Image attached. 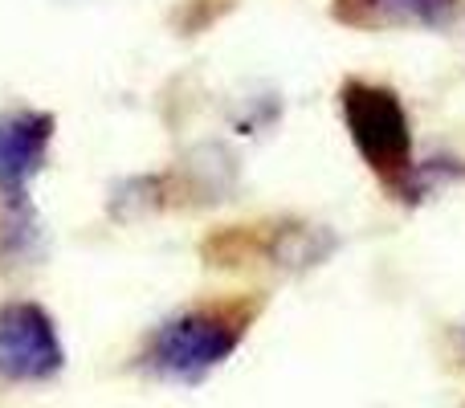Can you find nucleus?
<instances>
[{
    "label": "nucleus",
    "instance_id": "obj_1",
    "mask_svg": "<svg viewBox=\"0 0 465 408\" xmlns=\"http://www.w3.org/2000/svg\"><path fill=\"white\" fill-rule=\"evenodd\" d=\"M257 314H262V298H217V303L188 306L152 331L139 360L163 380L196 384L245 343Z\"/></svg>",
    "mask_w": 465,
    "mask_h": 408
},
{
    "label": "nucleus",
    "instance_id": "obj_2",
    "mask_svg": "<svg viewBox=\"0 0 465 408\" xmlns=\"http://www.w3.org/2000/svg\"><path fill=\"white\" fill-rule=\"evenodd\" d=\"M339 111H343V123L351 131V144L363 155V164L388 188L401 184L412 168V131L401 95L380 86V82L351 78L339 90Z\"/></svg>",
    "mask_w": 465,
    "mask_h": 408
},
{
    "label": "nucleus",
    "instance_id": "obj_3",
    "mask_svg": "<svg viewBox=\"0 0 465 408\" xmlns=\"http://www.w3.org/2000/svg\"><path fill=\"white\" fill-rule=\"evenodd\" d=\"M65 368V347L45 306H0V380L5 384H45Z\"/></svg>",
    "mask_w": 465,
    "mask_h": 408
},
{
    "label": "nucleus",
    "instance_id": "obj_4",
    "mask_svg": "<svg viewBox=\"0 0 465 408\" xmlns=\"http://www.w3.org/2000/svg\"><path fill=\"white\" fill-rule=\"evenodd\" d=\"M49 139H54V114L45 111L0 114V196L5 201L25 196V184L45 164Z\"/></svg>",
    "mask_w": 465,
    "mask_h": 408
},
{
    "label": "nucleus",
    "instance_id": "obj_5",
    "mask_svg": "<svg viewBox=\"0 0 465 408\" xmlns=\"http://www.w3.org/2000/svg\"><path fill=\"white\" fill-rule=\"evenodd\" d=\"M461 0H335L331 16L347 29H433L453 21Z\"/></svg>",
    "mask_w": 465,
    "mask_h": 408
},
{
    "label": "nucleus",
    "instance_id": "obj_6",
    "mask_svg": "<svg viewBox=\"0 0 465 408\" xmlns=\"http://www.w3.org/2000/svg\"><path fill=\"white\" fill-rule=\"evenodd\" d=\"M331 254H335V233H327L322 224L286 221L262 229V257L282 270H311V265L327 262Z\"/></svg>",
    "mask_w": 465,
    "mask_h": 408
}]
</instances>
